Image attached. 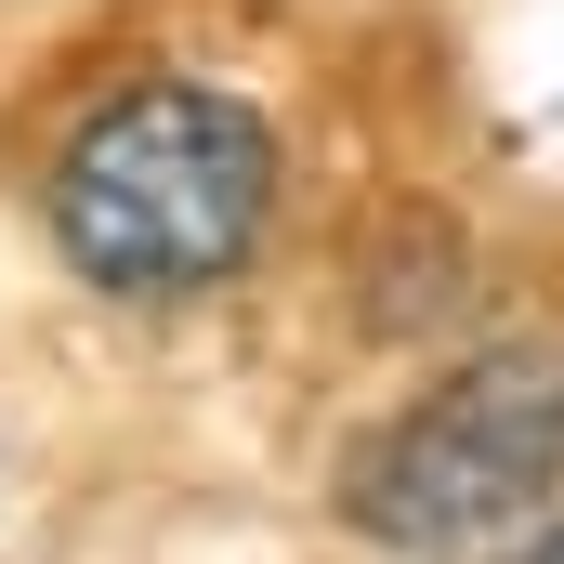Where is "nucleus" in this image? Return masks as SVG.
Returning <instances> with one entry per match:
<instances>
[{
  "instance_id": "1",
  "label": "nucleus",
  "mask_w": 564,
  "mask_h": 564,
  "mask_svg": "<svg viewBox=\"0 0 564 564\" xmlns=\"http://www.w3.org/2000/svg\"><path fill=\"white\" fill-rule=\"evenodd\" d=\"M276 197V132L237 93L197 79H144L119 93L53 171V237L66 263L119 302H184V289L237 276Z\"/></svg>"
},
{
  "instance_id": "2",
  "label": "nucleus",
  "mask_w": 564,
  "mask_h": 564,
  "mask_svg": "<svg viewBox=\"0 0 564 564\" xmlns=\"http://www.w3.org/2000/svg\"><path fill=\"white\" fill-rule=\"evenodd\" d=\"M552 486H564V368L552 355H486V368H459L446 394H421L408 421L341 473L355 525L394 539V552H459V539L539 512Z\"/></svg>"
},
{
  "instance_id": "3",
  "label": "nucleus",
  "mask_w": 564,
  "mask_h": 564,
  "mask_svg": "<svg viewBox=\"0 0 564 564\" xmlns=\"http://www.w3.org/2000/svg\"><path fill=\"white\" fill-rule=\"evenodd\" d=\"M539 564H564V552H539Z\"/></svg>"
}]
</instances>
